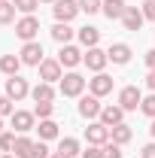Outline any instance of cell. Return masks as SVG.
<instances>
[{
  "label": "cell",
  "instance_id": "6da1fadb",
  "mask_svg": "<svg viewBox=\"0 0 155 158\" xmlns=\"http://www.w3.org/2000/svg\"><path fill=\"white\" fill-rule=\"evenodd\" d=\"M85 85H88V79L82 76V73H76V70L64 73V76H61V82H58V88H61V94H64V98H82Z\"/></svg>",
  "mask_w": 155,
  "mask_h": 158
},
{
  "label": "cell",
  "instance_id": "7a4b0ae2",
  "mask_svg": "<svg viewBox=\"0 0 155 158\" xmlns=\"http://www.w3.org/2000/svg\"><path fill=\"white\" fill-rule=\"evenodd\" d=\"M43 55H46V52H43V43H40V40H31V43H24V46H21V52H19L21 64H27V67H40V64L46 61Z\"/></svg>",
  "mask_w": 155,
  "mask_h": 158
},
{
  "label": "cell",
  "instance_id": "3957f363",
  "mask_svg": "<svg viewBox=\"0 0 155 158\" xmlns=\"http://www.w3.org/2000/svg\"><path fill=\"white\" fill-rule=\"evenodd\" d=\"M140 103H143V94H140V88H137V85H125V88L119 91V106H122L125 113L140 110Z\"/></svg>",
  "mask_w": 155,
  "mask_h": 158
},
{
  "label": "cell",
  "instance_id": "277c9868",
  "mask_svg": "<svg viewBox=\"0 0 155 158\" xmlns=\"http://www.w3.org/2000/svg\"><path fill=\"white\" fill-rule=\"evenodd\" d=\"M52 12H55V21H64V24H70V21L76 19L79 12V0H58L55 6H52Z\"/></svg>",
  "mask_w": 155,
  "mask_h": 158
},
{
  "label": "cell",
  "instance_id": "5b68a950",
  "mask_svg": "<svg viewBox=\"0 0 155 158\" xmlns=\"http://www.w3.org/2000/svg\"><path fill=\"white\" fill-rule=\"evenodd\" d=\"M37 70H40V82H52V85L61 82V76H64V67H61L58 58H46Z\"/></svg>",
  "mask_w": 155,
  "mask_h": 158
},
{
  "label": "cell",
  "instance_id": "8992f818",
  "mask_svg": "<svg viewBox=\"0 0 155 158\" xmlns=\"http://www.w3.org/2000/svg\"><path fill=\"white\" fill-rule=\"evenodd\" d=\"M15 34H19L24 43L37 40V34H40V19H37V15H24V19H19V21H15Z\"/></svg>",
  "mask_w": 155,
  "mask_h": 158
},
{
  "label": "cell",
  "instance_id": "52a82bcc",
  "mask_svg": "<svg viewBox=\"0 0 155 158\" xmlns=\"http://www.w3.org/2000/svg\"><path fill=\"white\" fill-rule=\"evenodd\" d=\"M107 61H110V55L103 52V49H85V58H82V64L91 70V73H103V67H107Z\"/></svg>",
  "mask_w": 155,
  "mask_h": 158
},
{
  "label": "cell",
  "instance_id": "ba28073f",
  "mask_svg": "<svg viewBox=\"0 0 155 158\" xmlns=\"http://www.w3.org/2000/svg\"><path fill=\"white\" fill-rule=\"evenodd\" d=\"M100 98H94V94H82L79 98V116L88 118V122H94V118H100Z\"/></svg>",
  "mask_w": 155,
  "mask_h": 158
},
{
  "label": "cell",
  "instance_id": "9c48e42d",
  "mask_svg": "<svg viewBox=\"0 0 155 158\" xmlns=\"http://www.w3.org/2000/svg\"><path fill=\"white\" fill-rule=\"evenodd\" d=\"M27 94H31L27 79H21V76H9L6 79V98H12L15 103H19V100H24Z\"/></svg>",
  "mask_w": 155,
  "mask_h": 158
},
{
  "label": "cell",
  "instance_id": "30bf717a",
  "mask_svg": "<svg viewBox=\"0 0 155 158\" xmlns=\"http://www.w3.org/2000/svg\"><path fill=\"white\" fill-rule=\"evenodd\" d=\"M9 118H12V131H19V134H27V131L37 128V116L27 113V110H15Z\"/></svg>",
  "mask_w": 155,
  "mask_h": 158
},
{
  "label": "cell",
  "instance_id": "8fae6325",
  "mask_svg": "<svg viewBox=\"0 0 155 158\" xmlns=\"http://www.w3.org/2000/svg\"><path fill=\"white\" fill-rule=\"evenodd\" d=\"M85 140H88L91 146H103V143H110V128H107L103 122H91V125L85 128Z\"/></svg>",
  "mask_w": 155,
  "mask_h": 158
},
{
  "label": "cell",
  "instance_id": "7c38bea8",
  "mask_svg": "<svg viewBox=\"0 0 155 158\" xmlns=\"http://www.w3.org/2000/svg\"><path fill=\"white\" fill-rule=\"evenodd\" d=\"M88 91H91L94 98H107V94L113 91V76H107V73H94V79H88Z\"/></svg>",
  "mask_w": 155,
  "mask_h": 158
},
{
  "label": "cell",
  "instance_id": "4fadbf2b",
  "mask_svg": "<svg viewBox=\"0 0 155 158\" xmlns=\"http://www.w3.org/2000/svg\"><path fill=\"white\" fill-rule=\"evenodd\" d=\"M82 58H85V55L79 52V49L73 46V43L61 46V52H58V61H61V67H70V70H73V67H79V64H82Z\"/></svg>",
  "mask_w": 155,
  "mask_h": 158
},
{
  "label": "cell",
  "instance_id": "5bb4252c",
  "mask_svg": "<svg viewBox=\"0 0 155 158\" xmlns=\"http://www.w3.org/2000/svg\"><path fill=\"white\" fill-rule=\"evenodd\" d=\"M143 21H146V15H143V9H137V6H128V9H125V15H122L125 31H134V34L143 27Z\"/></svg>",
  "mask_w": 155,
  "mask_h": 158
},
{
  "label": "cell",
  "instance_id": "9a60e30c",
  "mask_svg": "<svg viewBox=\"0 0 155 158\" xmlns=\"http://www.w3.org/2000/svg\"><path fill=\"white\" fill-rule=\"evenodd\" d=\"M97 122H103L107 128H116V125H122V122H125V110H122L119 103H116V106H103Z\"/></svg>",
  "mask_w": 155,
  "mask_h": 158
},
{
  "label": "cell",
  "instance_id": "2e32d148",
  "mask_svg": "<svg viewBox=\"0 0 155 158\" xmlns=\"http://www.w3.org/2000/svg\"><path fill=\"white\" fill-rule=\"evenodd\" d=\"M107 55H110L113 64H128L134 52H131V46H128V43H113V46L107 49Z\"/></svg>",
  "mask_w": 155,
  "mask_h": 158
},
{
  "label": "cell",
  "instance_id": "e0dca14e",
  "mask_svg": "<svg viewBox=\"0 0 155 158\" xmlns=\"http://www.w3.org/2000/svg\"><path fill=\"white\" fill-rule=\"evenodd\" d=\"M125 9H128V3L125 0H103V15L110 21H122V15H125Z\"/></svg>",
  "mask_w": 155,
  "mask_h": 158
},
{
  "label": "cell",
  "instance_id": "ac0fdd59",
  "mask_svg": "<svg viewBox=\"0 0 155 158\" xmlns=\"http://www.w3.org/2000/svg\"><path fill=\"white\" fill-rule=\"evenodd\" d=\"M31 98H34V103H49V100H55L52 82H37V85L31 88Z\"/></svg>",
  "mask_w": 155,
  "mask_h": 158
},
{
  "label": "cell",
  "instance_id": "d6986e66",
  "mask_svg": "<svg viewBox=\"0 0 155 158\" xmlns=\"http://www.w3.org/2000/svg\"><path fill=\"white\" fill-rule=\"evenodd\" d=\"M76 37H79V43H82L85 49H94L97 43H100V31L91 27V24H85V27H79V31H76Z\"/></svg>",
  "mask_w": 155,
  "mask_h": 158
},
{
  "label": "cell",
  "instance_id": "ffe728a7",
  "mask_svg": "<svg viewBox=\"0 0 155 158\" xmlns=\"http://www.w3.org/2000/svg\"><path fill=\"white\" fill-rule=\"evenodd\" d=\"M31 152H34V140L27 137V134H19L15 137V146H12V155L15 158H31Z\"/></svg>",
  "mask_w": 155,
  "mask_h": 158
},
{
  "label": "cell",
  "instance_id": "44dd1931",
  "mask_svg": "<svg viewBox=\"0 0 155 158\" xmlns=\"http://www.w3.org/2000/svg\"><path fill=\"white\" fill-rule=\"evenodd\" d=\"M73 34H76V31H73L70 24H64V21H55V27H52V40L61 43V46H67V43L73 40Z\"/></svg>",
  "mask_w": 155,
  "mask_h": 158
},
{
  "label": "cell",
  "instance_id": "7402d4cb",
  "mask_svg": "<svg viewBox=\"0 0 155 158\" xmlns=\"http://www.w3.org/2000/svg\"><path fill=\"white\" fill-rule=\"evenodd\" d=\"M19 70H21V58L19 55H3V58H0V73L19 76Z\"/></svg>",
  "mask_w": 155,
  "mask_h": 158
},
{
  "label": "cell",
  "instance_id": "603a6c76",
  "mask_svg": "<svg viewBox=\"0 0 155 158\" xmlns=\"http://www.w3.org/2000/svg\"><path fill=\"white\" fill-rule=\"evenodd\" d=\"M131 137H134V131H131V125H125V122H122V125H116V128H110V140H113V143H119V146H125Z\"/></svg>",
  "mask_w": 155,
  "mask_h": 158
},
{
  "label": "cell",
  "instance_id": "cb8c5ba5",
  "mask_svg": "<svg viewBox=\"0 0 155 158\" xmlns=\"http://www.w3.org/2000/svg\"><path fill=\"white\" fill-rule=\"evenodd\" d=\"M37 134H40V140H55V137H58V122H52V118H40Z\"/></svg>",
  "mask_w": 155,
  "mask_h": 158
},
{
  "label": "cell",
  "instance_id": "d4e9b609",
  "mask_svg": "<svg viewBox=\"0 0 155 158\" xmlns=\"http://www.w3.org/2000/svg\"><path fill=\"white\" fill-rule=\"evenodd\" d=\"M58 152H61V155H67V158L82 155V152H79V140H76V137H64V140L58 143Z\"/></svg>",
  "mask_w": 155,
  "mask_h": 158
},
{
  "label": "cell",
  "instance_id": "484cf974",
  "mask_svg": "<svg viewBox=\"0 0 155 158\" xmlns=\"http://www.w3.org/2000/svg\"><path fill=\"white\" fill-rule=\"evenodd\" d=\"M15 3L12 0H0V24H12L15 21Z\"/></svg>",
  "mask_w": 155,
  "mask_h": 158
},
{
  "label": "cell",
  "instance_id": "4316f807",
  "mask_svg": "<svg viewBox=\"0 0 155 158\" xmlns=\"http://www.w3.org/2000/svg\"><path fill=\"white\" fill-rule=\"evenodd\" d=\"M79 9H82V12H88V15H94V12L103 9V0H79Z\"/></svg>",
  "mask_w": 155,
  "mask_h": 158
},
{
  "label": "cell",
  "instance_id": "83f0119b",
  "mask_svg": "<svg viewBox=\"0 0 155 158\" xmlns=\"http://www.w3.org/2000/svg\"><path fill=\"white\" fill-rule=\"evenodd\" d=\"M140 113H143V116H149V118H155V91L143 98V103H140Z\"/></svg>",
  "mask_w": 155,
  "mask_h": 158
},
{
  "label": "cell",
  "instance_id": "f1b7e54d",
  "mask_svg": "<svg viewBox=\"0 0 155 158\" xmlns=\"http://www.w3.org/2000/svg\"><path fill=\"white\" fill-rule=\"evenodd\" d=\"M12 3H15V9L24 12V15H34V9L40 6V0H12Z\"/></svg>",
  "mask_w": 155,
  "mask_h": 158
},
{
  "label": "cell",
  "instance_id": "f546056e",
  "mask_svg": "<svg viewBox=\"0 0 155 158\" xmlns=\"http://www.w3.org/2000/svg\"><path fill=\"white\" fill-rule=\"evenodd\" d=\"M52 113H55V103L49 100V103H37L34 106V116L37 118H52Z\"/></svg>",
  "mask_w": 155,
  "mask_h": 158
},
{
  "label": "cell",
  "instance_id": "4dcf8cb0",
  "mask_svg": "<svg viewBox=\"0 0 155 158\" xmlns=\"http://www.w3.org/2000/svg\"><path fill=\"white\" fill-rule=\"evenodd\" d=\"M12 146H15V134L12 131H3L0 134V152H12Z\"/></svg>",
  "mask_w": 155,
  "mask_h": 158
},
{
  "label": "cell",
  "instance_id": "1f68e13d",
  "mask_svg": "<svg viewBox=\"0 0 155 158\" xmlns=\"http://www.w3.org/2000/svg\"><path fill=\"white\" fill-rule=\"evenodd\" d=\"M12 113H15V100L6 98V94H0V116L6 118V116H12Z\"/></svg>",
  "mask_w": 155,
  "mask_h": 158
},
{
  "label": "cell",
  "instance_id": "d6a6232c",
  "mask_svg": "<svg viewBox=\"0 0 155 158\" xmlns=\"http://www.w3.org/2000/svg\"><path fill=\"white\" fill-rule=\"evenodd\" d=\"M103 158H125V155H122V146L113 143V140H110V143H103Z\"/></svg>",
  "mask_w": 155,
  "mask_h": 158
},
{
  "label": "cell",
  "instance_id": "836d02e7",
  "mask_svg": "<svg viewBox=\"0 0 155 158\" xmlns=\"http://www.w3.org/2000/svg\"><path fill=\"white\" fill-rule=\"evenodd\" d=\"M52 152H49V146H46V140H40V143H34V152H31V158H49Z\"/></svg>",
  "mask_w": 155,
  "mask_h": 158
},
{
  "label": "cell",
  "instance_id": "e575fe53",
  "mask_svg": "<svg viewBox=\"0 0 155 158\" xmlns=\"http://www.w3.org/2000/svg\"><path fill=\"white\" fill-rule=\"evenodd\" d=\"M140 9H143V15H146V21H155V0H146V3H143Z\"/></svg>",
  "mask_w": 155,
  "mask_h": 158
},
{
  "label": "cell",
  "instance_id": "d590c367",
  "mask_svg": "<svg viewBox=\"0 0 155 158\" xmlns=\"http://www.w3.org/2000/svg\"><path fill=\"white\" fill-rule=\"evenodd\" d=\"M82 158H103V146H91L88 143V149L82 152Z\"/></svg>",
  "mask_w": 155,
  "mask_h": 158
},
{
  "label": "cell",
  "instance_id": "8d00e7d4",
  "mask_svg": "<svg viewBox=\"0 0 155 158\" xmlns=\"http://www.w3.org/2000/svg\"><path fill=\"white\" fill-rule=\"evenodd\" d=\"M140 158H155V143H146L140 149Z\"/></svg>",
  "mask_w": 155,
  "mask_h": 158
},
{
  "label": "cell",
  "instance_id": "74e56055",
  "mask_svg": "<svg viewBox=\"0 0 155 158\" xmlns=\"http://www.w3.org/2000/svg\"><path fill=\"white\" fill-rule=\"evenodd\" d=\"M146 67H149V70H155V49H149V52H146Z\"/></svg>",
  "mask_w": 155,
  "mask_h": 158
},
{
  "label": "cell",
  "instance_id": "f35d334b",
  "mask_svg": "<svg viewBox=\"0 0 155 158\" xmlns=\"http://www.w3.org/2000/svg\"><path fill=\"white\" fill-rule=\"evenodd\" d=\"M146 88L155 91V70H149V76H146Z\"/></svg>",
  "mask_w": 155,
  "mask_h": 158
},
{
  "label": "cell",
  "instance_id": "ab89813d",
  "mask_svg": "<svg viewBox=\"0 0 155 158\" xmlns=\"http://www.w3.org/2000/svg\"><path fill=\"white\" fill-rule=\"evenodd\" d=\"M149 134H152V140H155V118H152V125H149Z\"/></svg>",
  "mask_w": 155,
  "mask_h": 158
},
{
  "label": "cell",
  "instance_id": "60d3db41",
  "mask_svg": "<svg viewBox=\"0 0 155 158\" xmlns=\"http://www.w3.org/2000/svg\"><path fill=\"white\" fill-rule=\"evenodd\" d=\"M49 158H67V155H61V152H52V155H49Z\"/></svg>",
  "mask_w": 155,
  "mask_h": 158
},
{
  "label": "cell",
  "instance_id": "b9f144b4",
  "mask_svg": "<svg viewBox=\"0 0 155 158\" xmlns=\"http://www.w3.org/2000/svg\"><path fill=\"white\" fill-rule=\"evenodd\" d=\"M0 158H15V155H12V152H3V155H0Z\"/></svg>",
  "mask_w": 155,
  "mask_h": 158
},
{
  "label": "cell",
  "instance_id": "7bdbcfd3",
  "mask_svg": "<svg viewBox=\"0 0 155 158\" xmlns=\"http://www.w3.org/2000/svg\"><path fill=\"white\" fill-rule=\"evenodd\" d=\"M40 3H52V6H55V3H58V0H40Z\"/></svg>",
  "mask_w": 155,
  "mask_h": 158
},
{
  "label": "cell",
  "instance_id": "ee69618b",
  "mask_svg": "<svg viewBox=\"0 0 155 158\" xmlns=\"http://www.w3.org/2000/svg\"><path fill=\"white\" fill-rule=\"evenodd\" d=\"M0 134H3V116H0Z\"/></svg>",
  "mask_w": 155,
  "mask_h": 158
}]
</instances>
